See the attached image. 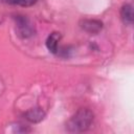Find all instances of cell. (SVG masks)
<instances>
[{
  "label": "cell",
  "instance_id": "obj_1",
  "mask_svg": "<svg viewBox=\"0 0 134 134\" xmlns=\"http://www.w3.org/2000/svg\"><path fill=\"white\" fill-rule=\"evenodd\" d=\"M93 118L94 115L91 110L87 108H81L67 121L66 129L72 133L85 132L91 127L93 122Z\"/></svg>",
  "mask_w": 134,
  "mask_h": 134
},
{
  "label": "cell",
  "instance_id": "obj_2",
  "mask_svg": "<svg viewBox=\"0 0 134 134\" xmlns=\"http://www.w3.org/2000/svg\"><path fill=\"white\" fill-rule=\"evenodd\" d=\"M15 21H16V30L21 38H28L34 35L35 32L34 26L26 17L17 16L15 18Z\"/></svg>",
  "mask_w": 134,
  "mask_h": 134
},
{
  "label": "cell",
  "instance_id": "obj_3",
  "mask_svg": "<svg viewBox=\"0 0 134 134\" xmlns=\"http://www.w3.org/2000/svg\"><path fill=\"white\" fill-rule=\"evenodd\" d=\"M81 27L90 34H97L103 28V23L95 19H84L80 22Z\"/></svg>",
  "mask_w": 134,
  "mask_h": 134
},
{
  "label": "cell",
  "instance_id": "obj_4",
  "mask_svg": "<svg viewBox=\"0 0 134 134\" xmlns=\"http://www.w3.org/2000/svg\"><path fill=\"white\" fill-rule=\"evenodd\" d=\"M25 118L30 121V122H39L41 121L44 117H45V112L39 108V107H36V108H31L29 109L26 113H25Z\"/></svg>",
  "mask_w": 134,
  "mask_h": 134
},
{
  "label": "cell",
  "instance_id": "obj_5",
  "mask_svg": "<svg viewBox=\"0 0 134 134\" xmlns=\"http://www.w3.org/2000/svg\"><path fill=\"white\" fill-rule=\"evenodd\" d=\"M61 39L60 32H52L48 36L46 40V46L48 50L52 53H58L59 52V41Z\"/></svg>",
  "mask_w": 134,
  "mask_h": 134
},
{
  "label": "cell",
  "instance_id": "obj_6",
  "mask_svg": "<svg viewBox=\"0 0 134 134\" xmlns=\"http://www.w3.org/2000/svg\"><path fill=\"white\" fill-rule=\"evenodd\" d=\"M120 17L122 22L126 25H132L133 23V6L131 4H125L122 5L120 9Z\"/></svg>",
  "mask_w": 134,
  "mask_h": 134
},
{
  "label": "cell",
  "instance_id": "obj_7",
  "mask_svg": "<svg viewBox=\"0 0 134 134\" xmlns=\"http://www.w3.org/2000/svg\"><path fill=\"white\" fill-rule=\"evenodd\" d=\"M2 1L10 5H19V6L27 7V6H31L36 4L38 0H2Z\"/></svg>",
  "mask_w": 134,
  "mask_h": 134
}]
</instances>
